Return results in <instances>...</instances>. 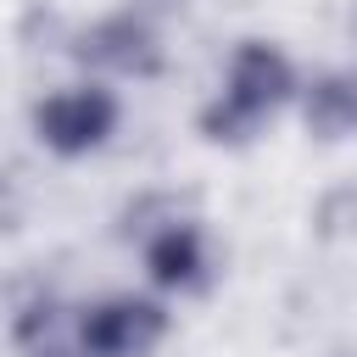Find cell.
I'll list each match as a JSON object with an SVG mask.
<instances>
[{"mask_svg":"<svg viewBox=\"0 0 357 357\" xmlns=\"http://www.w3.org/2000/svg\"><path fill=\"white\" fill-rule=\"evenodd\" d=\"M296 95V67L279 45H262V39H245L234 56H229V78H223V95L212 106H201V134L218 139V145H240L251 139L284 100Z\"/></svg>","mask_w":357,"mask_h":357,"instance_id":"cell-1","label":"cell"},{"mask_svg":"<svg viewBox=\"0 0 357 357\" xmlns=\"http://www.w3.org/2000/svg\"><path fill=\"white\" fill-rule=\"evenodd\" d=\"M117 117H123V106L106 84H73L33 106V134L56 156H89L117 134Z\"/></svg>","mask_w":357,"mask_h":357,"instance_id":"cell-2","label":"cell"},{"mask_svg":"<svg viewBox=\"0 0 357 357\" xmlns=\"http://www.w3.org/2000/svg\"><path fill=\"white\" fill-rule=\"evenodd\" d=\"M167 335V307L156 296H106L95 307H84L78 318V351L84 357H145L156 351Z\"/></svg>","mask_w":357,"mask_h":357,"instance_id":"cell-3","label":"cell"},{"mask_svg":"<svg viewBox=\"0 0 357 357\" xmlns=\"http://www.w3.org/2000/svg\"><path fill=\"white\" fill-rule=\"evenodd\" d=\"M73 61L89 67V73H117V78H145L162 67V39H156V22L128 6V11H112L89 28L73 33Z\"/></svg>","mask_w":357,"mask_h":357,"instance_id":"cell-4","label":"cell"},{"mask_svg":"<svg viewBox=\"0 0 357 357\" xmlns=\"http://www.w3.org/2000/svg\"><path fill=\"white\" fill-rule=\"evenodd\" d=\"M145 273L162 284V290H178V296H190V290H206V279H212V257H206V234L195 229V223H178V218H167L151 240H145Z\"/></svg>","mask_w":357,"mask_h":357,"instance_id":"cell-5","label":"cell"},{"mask_svg":"<svg viewBox=\"0 0 357 357\" xmlns=\"http://www.w3.org/2000/svg\"><path fill=\"white\" fill-rule=\"evenodd\" d=\"M301 123L318 139L357 134V67H329L301 89Z\"/></svg>","mask_w":357,"mask_h":357,"instance_id":"cell-6","label":"cell"},{"mask_svg":"<svg viewBox=\"0 0 357 357\" xmlns=\"http://www.w3.org/2000/svg\"><path fill=\"white\" fill-rule=\"evenodd\" d=\"M351 33H357V17H351Z\"/></svg>","mask_w":357,"mask_h":357,"instance_id":"cell-7","label":"cell"}]
</instances>
